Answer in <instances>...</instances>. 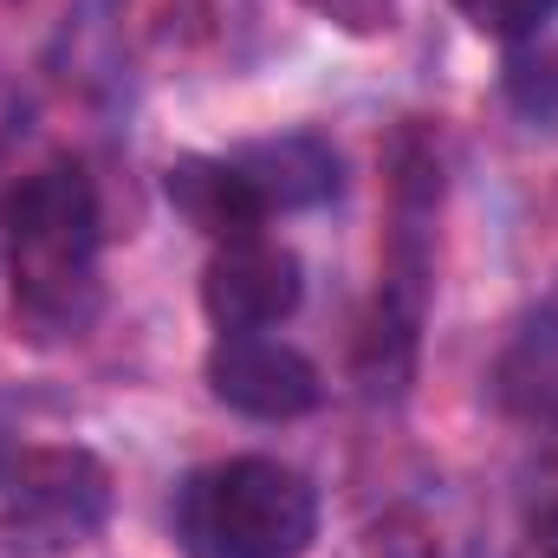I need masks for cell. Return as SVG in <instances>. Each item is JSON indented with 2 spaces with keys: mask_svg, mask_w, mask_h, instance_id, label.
Wrapping results in <instances>:
<instances>
[{
  "mask_svg": "<svg viewBox=\"0 0 558 558\" xmlns=\"http://www.w3.org/2000/svg\"><path fill=\"white\" fill-rule=\"evenodd\" d=\"M208 390H215V403L254 422H299L325 403L312 357L267 331H221L208 351Z\"/></svg>",
  "mask_w": 558,
  "mask_h": 558,
  "instance_id": "277c9868",
  "label": "cell"
},
{
  "mask_svg": "<svg viewBox=\"0 0 558 558\" xmlns=\"http://www.w3.org/2000/svg\"><path fill=\"white\" fill-rule=\"evenodd\" d=\"M299 299H305V267L267 234L228 241L202 267V312L215 318V331H267L299 312Z\"/></svg>",
  "mask_w": 558,
  "mask_h": 558,
  "instance_id": "5b68a950",
  "label": "cell"
},
{
  "mask_svg": "<svg viewBox=\"0 0 558 558\" xmlns=\"http://www.w3.org/2000/svg\"><path fill=\"white\" fill-rule=\"evenodd\" d=\"M175 539L189 558H305L318 539V494L267 454L208 461L175 487Z\"/></svg>",
  "mask_w": 558,
  "mask_h": 558,
  "instance_id": "7a4b0ae2",
  "label": "cell"
},
{
  "mask_svg": "<svg viewBox=\"0 0 558 558\" xmlns=\"http://www.w3.org/2000/svg\"><path fill=\"white\" fill-rule=\"evenodd\" d=\"M13 312L33 338H78L98 318V195L78 162L20 175L0 202Z\"/></svg>",
  "mask_w": 558,
  "mask_h": 558,
  "instance_id": "6da1fadb",
  "label": "cell"
},
{
  "mask_svg": "<svg viewBox=\"0 0 558 558\" xmlns=\"http://www.w3.org/2000/svg\"><path fill=\"white\" fill-rule=\"evenodd\" d=\"M299 7L325 13V20L344 26V33H384L390 13H397V0H299Z\"/></svg>",
  "mask_w": 558,
  "mask_h": 558,
  "instance_id": "8fae6325",
  "label": "cell"
},
{
  "mask_svg": "<svg viewBox=\"0 0 558 558\" xmlns=\"http://www.w3.org/2000/svg\"><path fill=\"white\" fill-rule=\"evenodd\" d=\"M500 403L513 416H558V318H533L500 357Z\"/></svg>",
  "mask_w": 558,
  "mask_h": 558,
  "instance_id": "ba28073f",
  "label": "cell"
},
{
  "mask_svg": "<svg viewBox=\"0 0 558 558\" xmlns=\"http://www.w3.org/2000/svg\"><path fill=\"white\" fill-rule=\"evenodd\" d=\"M507 98L526 118H553L558 111V13L520 46H507Z\"/></svg>",
  "mask_w": 558,
  "mask_h": 558,
  "instance_id": "9c48e42d",
  "label": "cell"
},
{
  "mask_svg": "<svg viewBox=\"0 0 558 558\" xmlns=\"http://www.w3.org/2000/svg\"><path fill=\"white\" fill-rule=\"evenodd\" d=\"M162 195H169V208H175L189 228H202L215 247L254 241V234L274 221V215L260 208V195L247 189V175H241L228 156H182V162H169Z\"/></svg>",
  "mask_w": 558,
  "mask_h": 558,
  "instance_id": "52a82bcc",
  "label": "cell"
},
{
  "mask_svg": "<svg viewBox=\"0 0 558 558\" xmlns=\"http://www.w3.org/2000/svg\"><path fill=\"white\" fill-rule=\"evenodd\" d=\"M474 33H487V39H500V46H520V39H533L546 20L558 13V0H448Z\"/></svg>",
  "mask_w": 558,
  "mask_h": 558,
  "instance_id": "30bf717a",
  "label": "cell"
},
{
  "mask_svg": "<svg viewBox=\"0 0 558 558\" xmlns=\"http://www.w3.org/2000/svg\"><path fill=\"white\" fill-rule=\"evenodd\" d=\"M228 162L247 175V189L260 195L267 215H305V208H325L344 182L338 169V149L312 131H286V137H254L241 149H228Z\"/></svg>",
  "mask_w": 558,
  "mask_h": 558,
  "instance_id": "8992f818",
  "label": "cell"
},
{
  "mask_svg": "<svg viewBox=\"0 0 558 558\" xmlns=\"http://www.w3.org/2000/svg\"><path fill=\"white\" fill-rule=\"evenodd\" d=\"M111 520V468L78 441L0 448V539L13 558H65Z\"/></svg>",
  "mask_w": 558,
  "mask_h": 558,
  "instance_id": "3957f363",
  "label": "cell"
}]
</instances>
